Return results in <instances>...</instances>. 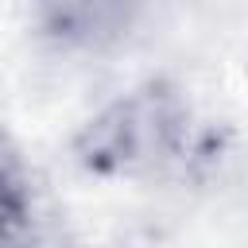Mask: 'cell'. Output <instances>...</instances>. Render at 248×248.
Returning a JSON list of instances; mask_svg holds the SVG:
<instances>
[{
	"mask_svg": "<svg viewBox=\"0 0 248 248\" xmlns=\"http://www.w3.org/2000/svg\"><path fill=\"white\" fill-rule=\"evenodd\" d=\"M202 155L205 147L190 132V112L167 81L116 97L74 136V159L101 178L159 174Z\"/></svg>",
	"mask_w": 248,
	"mask_h": 248,
	"instance_id": "cell-1",
	"label": "cell"
},
{
	"mask_svg": "<svg viewBox=\"0 0 248 248\" xmlns=\"http://www.w3.org/2000/svg\"><path fill=\"white\" fill-rule=\"evenodd\" d=\"M31 232V182L12 136L0 128V244H16Z\"/></svg>",
	"mask_w": 248,
	"mask_h": 248,
	"instance_id": "cell-2",
	"label": "cell"
}]
</instances>
